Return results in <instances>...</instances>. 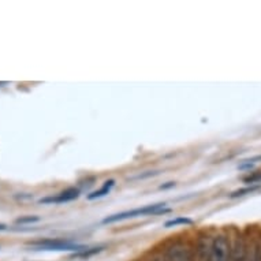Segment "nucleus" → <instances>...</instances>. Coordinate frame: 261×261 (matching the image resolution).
Wrapping results in <instances>:
<instances>
[{"label": "nucleus", "mask_w": 261, "mask_h": 261, "mask_svg": "<svg viewBox=\"0 0 261 261\" xmlns=\"http://www.w3.org/2000/svg\"><path fill=\"white\" fill-rule=\"evenodd\" d=\"M33 222H39V218H37V216H29V218H21L17 220V223H21V224H23V223H33Z\"/></svg>", "instance_id": "obj_13"}, {"label": "nucleus", "mask_w": 261, "mask_h": 261, "mask_svg": "<svg viewBox=\"0 0 261 261\" xmlns=\"http://www.w3.org/2000/svg\"><path fill=\"white\" fill-rule=\"evenodd\" d=\"M231 246L226 237L219 236L214 240L208 261H230Z\"/></svg>", "instance_id": "obj_2"}, {"label": "nucleus", "mask_w": 261, "mask_h": 261, "mask_svg": "<svg viewBox=\"0 0 261 261\" xmlns=\"http://www.w3.org/2000/svg\"><path fill=\"white\" fill-rule=\"evenodd\" d=\"M212 244H214V241L211 242L208 237H202L201 240L198 241V246H197L198 260L208 261L211 254V249H212Z\"/></svg>", "instance_id": "obj_7"}, {"label": "nucleus", "mask_w": 261, "mask_h": 261, "mask_svg": "<svg viewBox=\"0 0 261 261\" xmlns=\"http://www.w3.org/2000/svg\"><path fill=\"white\" fill-rule=\"evenodd\" d=\"M154 261H166V260H164V258H156Z\"/></svg>", "instance_id": "obj_15"}, {"label": "nucleus", "mask_w": 261, "mask_h": 261, "mask_svg": "<svg viewBox=\"0 0 261 261\" xmlns=\"http://www.w3.org/2000/svg\"><path fill=\"white\" fill-rule=\"evenodd\" d=\"M245 261H258V246L252 245L249 250H246V257Z\"/></svg>", "instance_id": "obj_9"}, {"label": "nucleus", "mask_w": 261, "mask_h": 261, "mask_svg": "<svg viewBox=\"0 0 261 261\" xmlns=\"http://www.w3.org/2000/svg\"><path fill=\"white\" fill-rule=\"evenodd\" d=\"M257 189H260V186L257 185V186H248V188L245 189H240V190H237V192L231 193V197H241V196H245V194H250V193L256 192Z\"/></svg>", "instance_id": "obj_10"}, {"label": "nucleus", "mask_w": 261, "mask_h": 261, "mask_svg": "<svg viewBox=\"0 0 261 261\" xmlns=\"http://www.w3.org/2000/svg\"><path fill=\"white\" fill-rule=\"evenodd\" d=\"M39 248L48 249V250H75L78 249L77 245L70 244V242H64V241L59 240H47V241H40L37 242Z\"/></svg>", "instance_id": "obj_4"}, {"label": "nucleus", "mask_w": 261, "mask_h": 261, "mask_svg": "<svg viewBox=\"0 0 261 261\" xmlns=\"http://www.w3.org/2000/svg\"><path fill=\"white\" fill-rule=\"evenodd\" d=\"M166 204H153V205H146L140 210L128 211V212H123V214L112 215L110 218L104 219V223H112L118 222V220H124L128 218H136V216H142V215H156V214H164L168 212V210H163Z\"/></svg>", "instance_id": "obj_1"}, {"label": "nucleus", "mask_w": 261, "mask_h": 261, "mask_svg": "<svg viewBox=\"0 0 261 261\" xmlns=\"http://www.w3.org/2000/svg\"><path fill=\"white\" fill-rule=\"evenodd\" d=\"M166 261H193V254L188 246L182 244H175L170 246L164 254Z\"/></svg>", "instance_id": "obj_3"}, {"label": "nucleus", "mask_w": 261, "mask_h": 261, "mask_svg": "<svg viewBox=\"0 0 261 261\" xmlns=\"http://www.w3.org/2000/svg\"><path fill=\"white\" fill-rule=\"evenodd\" d=\"M114 184H115V182H114L112 179L107 180V182L104 184L103 188L100 189V190H96V192H93L92 194H89V196H88V198H89V200H94V198L103 197V196H106V194H108V193H110V190L112 189Z\"/></svg>", "instance_id": "obj_8"}, {"label": "nucleus", "mask_w": 261, "mask_h": 261, "mask_svg": "<svg viewBox=\"0 0 261 261\" xmlns=\"http://www.w3.org/2000/svg\"><path fill=\"white\" fill-rule=\"evenodd\" d=\"M245 257H246V245H245L244 240L238 237L232 245L230 261H245Z\"/></svg>", "instance_id": "obj_6"}, {"label": "nucleus", "mask_w": 261, "mask_h": 261, "mask_svg": "<svg viewBox=\"0 0 261 261\" xmlns=\"http://www.w3.org/2000/svg\"><path fill=\"white\" fill-rule=\"evenodd\" d=\"M244 180L246 182V184H254V182H258V180H261V172L252 174V175H249L248 178H245Z\"/></svg>", "instance_id": "obj_12"}, {"label": "nucleus", "mask_w": 261, "mask_h": 261, "mask_svg": "<svg viewBox=\"0 0 261 261\" xmlns=\"http://www.w3.org/2000/svg\"><path fill=\"white\" fill-rule=\"evenodd\" d=\"M0 230H6V226H3V224H0Z\"/></svg>", "instance_id": "obj_14"}, {"label": "nucleus", "mask_w": 261, "mask_h": 261, "mask_svg": "<svg viewBox=\"0 0 261 261\" xmlns=\"http://www.w3.org/2000/svg\"><path fill=\"white\" fill-rule=\"evenodd\" d=\"M178 224H192V220L188 218H176L172 219V220H168L166 223V227H175Z\"/></svg>", "instance_id": "obj_11"}, {"label": "nucleus", "mask_w": 261, "mask_h": 261, "mask_svg": "<svg viewBox=\"0 0 261 261\" xmlns=\"http://www.w3.org/2000/svg\"><path fill=\"white\" fill-rule=\"evenodd\" d=\"M80 196V190L78 189H69V190H66V192L60 193L59 196H56V197H51V198H43V200H40L41 204H47V202H67V201H73L75 198Z\"/></svg>", "instance_id": "obj_5"}]
</instances>
